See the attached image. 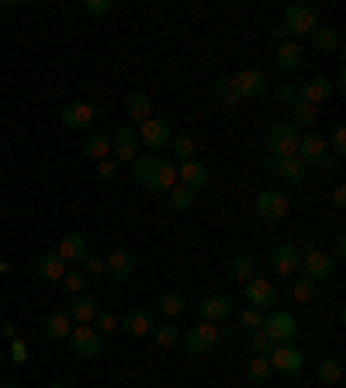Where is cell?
I'll return each mask as SVG.
<instances>
[{"mask_svg":"<svg viewBox=\"0 0 346 388\" xmlns=\"http://www.w3.org/2000/svg\"><path fill=\"white\" fill-rule=\"evenodd\" d=\"M266 361H270V368L280 371L284 378H294V375H301V368H305V357H301V350H298L294 343L273 347V350L266 354Z\"/></svg>","mask_w":346,"mask_h":388,"instance_id":"6","label":"cell"},{"mask_svg":"<svg viewBox=\"0 0 346 388\" xmlns=\"http://www.w3.org/2000/svg\"><path fill=\"white\" fill-rule=\"evenodd\" d=\"M284 28H287V35H294V42L298 38H308L315 28H319V10L315 7H305V3H291V7H284V21H280Z\"/></svg>","mask_w":346,"mask_h":388,"instance_id":"4","label":"cell"},{"mask_svg":"<svg viewBox=\"0 0 346 388\" xmlns=\"http://www.w3.org/2000/svg\"><path fill=\"white\" fill-rule=\"evenodd\" d=\"M239 326L250 329V333H257L260 326H263V312H260V308H246V312L239 315Z\"/></svg>","mask_w":346,"mask_h":388,"instance_id":"44","label":"cell"},{"mask_svg":"<svg viewBox=\"0 0 346 388\" xmlns=\"http://www.w3.org/2000/svg\"><path fill=\"white\" fill-rule=\"evenodd\" d=\"M312 45H315L322 56H329V52H336V49H340V31H336V28H322V24H319V28L312 31Z\"/></svg>","mask_w":346,"mask_h":388,"instance_id":"27","label":"cell"},{"mask_svg":"<svg viewBox=\"0 0 346 388\" xmlns=\"http://www.w3.org/2000/svg\"><path fill=\"white\" fill-rule=\"evenodd\" d=\"M125 107H128V114H132V121H146V118H153V104H149V97L142 94V91H132L128 100H125Z\"/></svg>","mask_w":346,"mask_h":388,"instance_id":"28","label":"cell"},{"mask_svg":"<svg viewBox=\"0 0 346 388\" xmlns=\"http://www.w3.org/2000/svg\"><path fill=\"white\" fill-rule=\"evenodd\" d=\"M298 91H301V100H308V104L319 107L326 97L333 94V80H326V77H312V80H305Z\"/></svg>","mask_w":346,"mask_h":388,"instance_id":"22","label":"cell"},{"mask_svg":"<svg viewBox=\"0 0 346 388\" xmlns=\"http://www.w3.org/2000/svg\"><path fill=\"white\" fill-rule=\"evenodd\" d=\"M93 118H97V111H93V104H86V100H70V104L63 107V125H66V128H90Z\"/></svg>","mask_w":346,"mask_h":388,"instance_id":"18","label":"cell"},{"mask_svg":"<svg viewBox=\"0 0 346 388\" xmlns=\"http://www.w3.org/2000/svg\"><path fill=\"white\" fill-rule=\"evenodd\" d=\"M132 174L142 188L149 191H160L167 194L170 188H176V167L167 163L163 156H135L132 160Z\"/></svg>","mask_w":346,"mask_h":388,"instance_id":"1","label":"cell"},{"mask_svg":"<svg viewBox=\"0 0 346 388\" xmlns=\"http://www.w3.org/2000/svg\"><path fill=\"white\" fill-rule=\"evenodd\" d=\"M333 204H336L340 211L346 208V188H336V191H333Z\"/></svg>","mask_w":346,"mask_h":388,"instance_id":"53","label":"cell"},{"mask_svg":"<svg viewBox=\"0 0 346 388\" xmlns=\"http://www.w3.org/2000/svg\"><path fill=\"white\" fill-rule=\"evenodd\" d=\"M246 347H250V354H263V357H266V354L273 350V343H270V340H266V336H263L260 329H257V333H250Z\"/></svg>","mask_w":346,"mask_h":388,"instance_id":"42","label":"cell"},{"mask_svg":"<svg viewBox=\"0 0 346 388\" xmlns=\"http://www.w3.org/2000/svg\"><path fill=\"white\" fill-rule=\"evenodd\" d=\"M86 156L97 160V163H100V160H111V139H107L104 132H93V135L86 139Z\"/></svg>","mask_w":346,"mask_h":388,"instance_id":"30","label":"cell"},{"mask_svg":"<svg viewBox=\"0 0 346 388\" xmlns=\"http://www.w3.org/2000/svg\"><path fill=\"white\" fill-rule=\"evenodd\" d=\"M167 197H170V208H173V211H187V208L194 204V191H187L183 184L170 188V191H167Z\"/></svg>","mask_w":346,"mask_h":388,"instance_id":"37","label":"cell"},{"mask_svg":"<svg viewBox=\"0 0 346 388\" xmlns=\"http://www.w3.org/2000/svg\"><path fill=\"white\" fill-rule=\"evenodd\" d=\"M333 149H336V160L346 153V128L343 125H336V132H333Z\"/></svg>","mask_w":346,"mask_h":388,"instance_id":"47","label":"cell"},{"mask_svg":"<svg viewBox=\"0 0 346 388\" xmlns=\"http://www.w3.org/2000/svg\"><path fill=\"white\" fill-rule=\"evenodd\" d=\"M211 91L222 97V104H225V107H239V104H243V97L236 94V87H232V77H215Z\"/></svg>","mask_w":346,"mask_h":388,"instance_id":"31","label":"cell"},{"mask_svg":"<svg viewBox=\"0 0 346 388\" xmlns=\"http://www.w3.org/2000/svg\"><path fill=\"white\" fill-rule=\"evenodd\" d=\"M0 388H17V385H10V382H0Z\"/></svg>","mask_w":346,"mask_h":388,"instance_id":"56","label":"cell"},{"mask_svg":"<svg viewBox=\"0 0 346 388\" xmlns=\"http://www.w3.org/2000/svg\"><path fill=\"white\" fill-rule=\"evenodd\" d=\"M10 354H14V361H17V364H24V361H28V347H24L17 336H10Z\"/></svg>","mask_w":346,"mask_h":388,"instance_id":"48","label":"cell"},{"mask_svg":"<svg viewBox=\"0 0 346 388\" xmlns=\"http://www.w3.org/2000/svg\"><path fill=\"white\" fill-rule=\"evenodd\" d=\"M183 305H187V301H183L180 294H173V291H160V298H156V308H160V315H167V319L180 315Z\"/></svg>","mask_w":346,"mask_h":388,"instance_id":"32","label":"cell"},{"mask_svg":"<svg viewBox=\"0 0 346 388\" xmlns=\"http://www.w3.org/2000/svg\"><path fill=\"white\" fill-rule=\"evenodd\" d=\"M270 267H273L280 278H291V274H298V267H301V253H298V246L284 243V246L270 250Z\"/></svg>","mask_w":346,"mask_h":388,"instance_id":"14","label":"cell"},{"mask_svg":"<svg viewBox=\"0 0 346 388\" xmlns=\"http://www.w3.org/2000/svg\"><path fill=\"white\" fill-rule=\"evenodd\" d=\"M84 274H86V278L104 274V257H84Z\"/></svg>","mask_w":346,"mask_h":388,"instance_id":"46","label":"cell"},{"mask_svg":"<svg viewBox=\"0 0 346 388\" xmlns=\"http://www.w3.org/2000/svg\"><path fill=\"white\" fill-rule=\"evenodd\" d=\"M270 35L277 38V45H280V42H287V28H284V24H273V28H270Z\"/></svg>","mask_w":346,"mask_h":388,"instance_id":"54","label":"cell"},{"mask_svg":"<svg viewBox=\"0 0 346 388\" xmlns=\"http://www.w3.org/2000/svg\"><path fill=\"white\" fill-rule=\"evenodd\" d=\"M132 267H135V260H132L128 250H114V253L104 260V271H107V278H111L114 285L128 281V278H132Z\"/></svg>","mask_w":346,"mask_h":388,"instance_id":"19","label":"cell"},{"mask_svg":"<svg viewBox=\"0 0 346 388\" xmlns=\"http://www.w3.org/2000/svg\"><path fill=\"white\" fill-rule=\"evenodd\" d=\"M301 59H305L301 42L287 38V42H280V45H277V66H280V70H298V66H301Z\"/></svg>","mask_w":346,"mask_h":388,"instance_id":"23","label":"cell"},{"mask_svg":"<svg viewBox=\"0 0 346 388\" xmlns=\"http://www.w3.org/2000/svg\"><path fill=\"white\" fill-rule=\"evenodd\" d=\"M93 315H97V301H93V298H86V294H73L70 319H73L77 326H90V322H93Z\"/></svg>","mask_w":346,"mask_h":388,"instance_id":"24","label":"cell"},{"mask_svg":"<svg viewBox=\"0 0 346 388\" xmlns=\"http://www.w3.org/2000/svg\"><path fill=\"white\" fill-rule=\"evenodd\" d=\"M42 326H45V333H49L52 340H63V336L73 333V319H70V312H49Z\"/></svg>","mask_w":346,"mask_h":388,"instance_id":"26","label":"cell"},{"mask_svg":"<svg viewBox=\"0 0 346 388\" xmlns=\"http://www.w3.org/2000/svg\"><path fill=\"white\" fill-rule=\"evenodd\" d=\"M232 274H236L239 281H243V278H253V274H257V264H253L250 257H236V260H232Z\"/></svg>","mask_w":346,"mask_h":388,"instance_id":"43","label":"cell"},{"mask_svg":"<svg viewBox=\"0 0 346 388\" xmlns=\"http://www.w3.org/2000/svg\"><path fill=\"white\" fill-rule=\"evenodd\" d=\"M319 378H322L326 385H336V382L343 378V364H340L336 357H326V361H319Z\"/></svg>","mask_w":346,"mask_h":388,"instance_id":"35","label":"cell"},{"mask_svg":"<svg viewBox=\"0 0 346 388\" xmlns=\"http://www.w3.org/2000/svg\"><path fill=\"white\" fill-rule=\"evenodd\" d=\"M280 181H287V184H301L305 177H308V167L298 160V156H291V160H280V174H277Z\"/></svg>","mask_w":346,"mask_h":388,"instance_id":"29","label":"cell"},{"mask_svg":"<svg viewBox=\"0 0 346 388\" xmlns=\"http://www.w3.org/2000/svg\"><path fill=\"white\" fill-rule=\"evenodd\" d=\"M160 347H173L176 340H180V329L173 326V322H160V326H153V333H149Z\"/></svg>","mask_w":346,"mask_h":388,"instance_id":"36","label":"cell"},{"mask_svg":"<svg viewBox=\"0 0 346 388\" xmlns=\"http://www.w3.org/2000/svg\"><path fill=\"white\" fill-rule=\"evenodd\" d=\"M270 371H273V368H270V361H266L263 354H253V361L246 364V378H250L253 385H263V382L270 378Z\"/></svg>","mask_w":346,"mask_h":388,"instance_id":"33","label":"cell"},{"mask_svg":"<svg viewBox=\"0 0 346 388\" xmlns=\"http://www.w3.org/2000/svg\"><path fill=\"white\" fill-rule=\"evenodd\" d=\"M135 149H139V135H135V128H132V125L118 128L114 139H111V153H114V160H118V163H132V160H135Z\"/></svg>","mask_w":346,"mask_h":388,"instance_id":"15","label":"cell"},{"mask_svg":"<svg viewBox=\"0 0 346 388\" xmlns=\"http://www.w3.org/2000/svg\"><path fill=\"white\" fill-rule=\"evenodd\" d=\"M322 156H326V135L308 132V135H301V139H298V160H301L305 167H319V163H322Z\"/></svg>","mask_w":346,"mask_h":388,"instance_id":"16","label":"cell"},{"mask_svg":"<svg viewBox=\"0 0 346 388\" xmlns=\"http://www.w3.org/2000/svg\"><path fill=\"white\" fill-rule=\"evenodd\" d=\"M340 257H346V236L343 232H340L336 243H333V260H340Z\"/></svg>","mask_w":346,"mask_h":388,"instance_id":"52","label":"cell"},{"mask_svg":"<svg viewBox=\"0 0 346 388\" xmlns=\"http://www.w3.org/2000/svg\"><path fill=\"white\" fill-rule=\"evenodd\" d=\"M35 271H38V278H42V281H63V274H66V264H63L56 253H45V257H38Z\"/></svg>","mask_w":346,"mask_h":388,"instance_id":"25","label":"cell"},{"mask_svg":"<svg viewBox=\"0 0 346 388\" xmlns=\"http://www.w3.org/2000/svg\"><path fill=\"white\" fill-rule=\"evenodd\" d=\"M197 312H201V319H204V322H218V319L232 315V305H229V298H225V294H208V298L197 305Z\"/></svg>","mask_w":346,"mask_h":388,"instance_id":"20","label":"cell"},{"mask_svg":"<svg viewBox=\"0 0 346 388\" xmlns=\"http://www.w3.org/2000/svg\"><path fill=\"white\" fill-rule=\"evenodd\" d=\"M301 271L312 285H322V281H333L336 278V260L326 253V250H308L301 257Z\"/></svg>","mask_w":346,"mask_h":388,"instance_id":"5","label":"cell"},{"mask_svg":"<svg viewBox=\"0 0 346 388\" xmlns=\"http://www.w3.org/2000/svg\"><path fill=\"white\" fill-rule=\"evenodd\" d=\"M84 10L86 14H107V10H111V0H86Z\"/></svg>","mask_w":346,"mask_h":388,"instance_id":"49","label":"cell"},{"mask_svg":"<svg viewBox=\"0 0 346 388\" xmlns=\"http://www.w3.org/2000/svg\"><path fill=\"white\" fill-rule=\"evenodd\" d=\"M97 177L100 181H114L118 177V160H100L97 163Z\"/></svg>","mask_w":346,"mask_h":388,"instance_id":"45","label":"cell"},{"mask_svg":"<svg viewBox=\"0 0 346 388\" xmlns=\"http://www.w3.org/2000/svg\"><path fill=\"white\" fill-rule=\"evenodd\" d=\"M298 128L287 125V121H273L270 132H266V156H277V160H291L298 156Z\"/></svg>","mask_w":346,"mask_h":388,"instance_id":"3","label":"cell"},{"mask_svg":"<svg viewBox=\"0 0 346 388\" xmlns=\"http://www.w3.org/2000/svg\"><path fill=\"white\" fill-rule=\"evenodd\" d=\"M90 326H93V333H97V336H100V333L107 336V333H118V326H121V319H118V315H111V312H97Z\"/></svg>","mask_w":346,"mask_h":388,"instance_id":"38","label":"cell"},{"mask_svg":"<svg viewBox=\"0 0 346 388\" xmlns=\"http://www.w3.org/2000/svg\"><path fill=\"white\" fill-rule=\"evenodd\" d=\"M243 294H246L250 308H260V312H266L270 305H277V288H273L266 278H250L246 288H243Z\"/></svg>","mask_w":346,"mask_h":388,"instance_id":"11","label":"cell"},{"mask_svg":"<svg viewBox=\"0 0 346 388\" xmlns=\"http://www.w3.org/2000/svg\"><path fill=\"white\" fill-rule=\"evenodd\" d=\"M287 211H291V204H287V197L277 191V188H266L263 194H257V215L260 218H266V222H280Z\"/></svg>","mask_w":346,"mask_h":388,"instance_id":"9","label":"cell"},{"mask_svg":"<svg viewBox=\"0 0 346 388\" xmlns=\"http://www.w3.org/2000/svg\"><path fill=\"white\" fill-rule=\"evenodd\" d=\"M319 170H322V174H340V160H329V156H322Z\"/></svg>","mask_w":346,"mask_h":388,"instance_id":"51","label":"cell"},{"mask_svg":"<svg viewBox=\"0 0 346 388\" xmlns=\"http://www.w3.org/2000/svg\"><path fill=\"white\" fill-rule=\"evenodd\" d=\"M232 87H236L239 97H263L270 91V80H266V73H260V70H243V73L232 77Z\"/></svg>","mask_w":346,"mask_h":388,"instance_id":"13","label":"cell"},{"mask_svg":"<svg viewBox=\"0 0 346 388\" xmlns=\"http://www.w3.org/2000/svg\"><path fill=\"white\" fill-rule=\"evenodd\" d=\"M59 285L70 291V294H84V288H86V274L80 271V267H73V271H66V274H63V281H59Z\"/></svg>","mask_w":346,"mask_h":388,"instance_id":"39","label":"cell"},{"mask_svg":"<svg viewBox=\"0 0 346 388\" xmlns=\"http://www.w3.org/2000/svg\"><path fill=\"white\" fill-rule=\"evenodd\" d=\"M7 271H10V264H7V260H0V274H7Z\"/></svg>","mask_w":346,"mask_h":388,"instance_id":"55","label":"cell"},{"mask_svg":"<svg viewBox=\"0 0 346 388\" xmlns=\"http://www.w3.org/2000/svg\"><path fill=\"white\" fill-rule=\"evenodd\" d=\"M260 333H263L273 347H284V343H294V340H298V322H294V315H291V312L273 308L270 315H263Z\"/></svg>","mask_w":346,"mask_h":388,"instance_id":"2","label":"cell"},{"mask_svg":"<svg viewBox=\"0 0 346 388\" xmlns=\"http://www.w3.org/2000/svg\"><path fill=\"white\" fill-rule=\"evenodd\" d=\"M170 146H173V153H176V160L183 163V160H194V139H187V135H180V139H170Z\"/></svg>","mask_w":346,"mask_h":388,"instance_id":"41","label":"cell"},{"mask_svg":"<svg viewBox=\"0 0 346 388\" xmlns=\"http://www.w3.org/2000/svg\"><path fill=\"white\" fill-rule=\"evenodd\" d=\"M70 343H73V354H77V357H84V361L100 357V336L93 333V326H73Z\"/></svg>","mask_w":346,"mask_h":388,"instance_id":"12","label":"cell"},{"mask_svg":"<svg viewBox=\"0 0 346 388\" xmlns=\"http://www.w3.org/2000/svg\"><path fill=\"white\" fill-rule=\"evenodd\" d=\"M153 315L146 312V308H135V312H128L125 319H121V329L128 333V336H149L153 333Z\"/></svg>","mask_w":346,"mask_h":388,"instance_id":"21","label":"cell"},{"mask_svg":"<svg viewBox=\"0 0 346 388\" xmlns=\"http://www.w3.org/2000/svg\"><path fill=\"white\" fill-rule=\"evenodd\" d=\"M176 184H183L187 191H204L211 184V174H208V167L201 160H183L176 167Z\"/></svg>","mask_w":346,"mask_h":388,"instance_id":"8","label":"cell"},{"mask_svg":"<svg viewBox=\"0 0 346 388\" xmlns=\"http://www.w3.org/2000/svg\"><path fill=\"white\" fill-rule=\"evenodd\" d=\"M218 340H222V329H218L215 322H197L194 329L183 333V343H187L190 354H204V350H211Z\"/></svg>","mask_w":346,"mask_h":388,"instance_id":"7","label":"cell"},{"mask_svg":"<svg viewBox=\"0 0 346 388\" xmlns=\"http://www.w3.org/2000/svg\"><path fill=\"white\" fill-rule=\"evenodd\" d=\"M294 118H298V125H315L319 107H315V104H308V100H298V104H294Z\"/></svg>","mask_w":346,"mask_h":388,"instance_id":"40","label":"cell"},{"mask_svg":"<svg viewBox=\"0 0 346 388\" xmlns=\"http://www.w3.org/2000/svg\"><path fill=\"white\" fill-rule=\"evenodd\" d=\"M263 170L277 177V174H280V160H277V156H263Z\"/></svg>","mask_w":346,"mask_h":388,"instance_id":"50","label":"cell"},{"mask_svg":"<svg viewBox=\"0 0 346 388\" xmlns=\"http://www.w3.org/2000/svg\"><path fill=\"white\" fill-rule=\"evenodd\" d=\"M56 257H59L63 264H84V257H86L84 232H66V236L59 239V246H56Z\"/></svg>","mask_w":346,"mask_h":388,"instance_id":"17","label":"cell"},{"mask_svg":"<svg viewBox=\"0 0 346 388\" xmlns=\"http://www.w3.org/2000/svg\"><path fill=\"white\" fill-rule=\"evenodd\" d=\"M49 388H70V385H63V382H59V385H49Z\"/></svg>","mask_w":346,"mask_h":388,"instance_id":"57","label":"cell"},{"mask_svg":"<svg viewBox=\"0 0 346 388\" xmlns=\"http://www.w3.org/2000/svg\"><path fill=\"white\" fill-rule=\"evenodd\" d=\"M315 294H319V285H312L308 278H298V281L291 285V298H294L298 305H308V301H315Z\"/></svg>","mask_w":346,"mask_h":388,"instance_id":"34","label":"cell"},{"mask_svg":"<svg viewBox=\"0 0 346 388\" xmlns=\"http://www.w3.org/2000/svg\"><path fill=\"white\" fill-rule=\"evenodd\" d=\"M135 135H139V142H146V146H149V149H156V153H160L163 146H170V139H173L170 125H167L163 118H146V121L139 125V132H135Z\"/></svg>","mask_w":346,"mask_h":388,"instance_id":"10","label":"cell"}]
</instances>
